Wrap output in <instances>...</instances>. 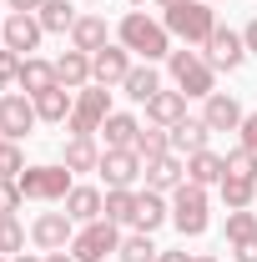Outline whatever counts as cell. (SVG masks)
Masks as SVG:
<instances>
[{"mask_svg": "<svg viewBox=\"0 0 257 262\" xmlns=\"http://www.w3.org/2000/svg\"><path fill=\"white\" fill-rule=\"evenodd\" d=\"M161 26L187 46H207L212 31H217V10H212V0H182V5H172L161 15Z\"/></svg>", "mask_w": 257, "mask_h": 262, "instance_id": "obj_1", "label": "cell"}, {"mask_svg": "<svg viewBox=\"0 0 257 262\" xmlns=\"http://www.w3.org/2000/svg\"><path fill=\"white\" fill-rule=\"evenodd\" d=\"M121 46L126 51H136V56H146V66L161 61V56H172V31L161 26V20H146L141 10H131L126 20H121Z\"/></svg>", "mask_w": 257, "mask_h": 262, "instance_id": "obj_2", "label": "cell"}, {"mask_svg": "<svg viewBox=\"0 0 257 262\" xmlns=\"http://www.w3.org/2000/svg\"><path fill=\"white\" fill-rule=\"evenodd\" d=\"M106 116H111V86H81L66 126H71V136H96L106 126Z\"/></svg>", "mask_w": 257, "mask_h": 262, "instance_id": "obj_3", "label": "cell"}, {"mask_svg": "<svg viewBox=\"0 0 257 262\" xmlns=\"http://www.w3.org/2000/svg\"><path fill=\"white\" fill-rule=\"evenodd\" d=\"M71 166H26L15 182H20V196H31V202H66L71 196Z\"/></svg>", "mask_w": 257, "mask_h": 262, "instance_id": "obj_4", "label": "cell"}, {"mask_svg": "<svg viewBox=\"0 0 257 262\" xmlns=\"http://www.w3.org/2000/svg\"><path fill=\"white\" fill-rule=\"evenodd\" d=\"M106 252H121V222H86L71 242V257L76 262H106Z\"/></svg>", "mask_w": 257, "mask_h": 262, "instance_id": "obj_5", "label": "cell"}, {"mask_svg": "<svg viewBox=\"0 0 257 262\" xmlns=\"http://www.w3.org/2000/svg\"><path fill=\"white\" fill-rule=\"evenodd\" d=\"M172 222H177L182 237H202V232H207V187L182 182V187L172 192Z\"/></svg>", "mask_w": 257, "mask_h": 262, "instance_id": "obj_6", "label": "cell"}, {"mask_svg": "<svg viewBox=\"0 0 257 262\" xmlns=\"http://www.w3.org/2000/svg\"><path fill=\"white\" fill-rule=\"evenodd\" d=\"M166 66H172V81L182 86V96H187V101H192V96H202V101L212 96V76H217V71L202 61L197 51H172Z\"/></svg>", "mask_w": 257, "mask_h": 262, "instance_id": "obj_7", "label": "cell"}, {"mask_svg": "<svg viewBox=\"0 0 257 262\" xmlns=\"http://www.w3.org/2000/svg\"><path fill=\"white\" fill-rule=\"evenodd\" d=\"M31 242L40 252H66L71 242H76V222H71V212H40L31 222Z\"/></svg>", "mask_w": 257, "mask_h": 262, "instance_id": "obj_8", "label": "cell"}, {"mask_svg": "<svg viewBox=\"0 0 257 262\" xmlns=\"http://www.w3.org/2000/svg\"><path fill=\"white\" fill-rule=\"evenodd\" d=\"M40 121L35 116V101L26 91H10V96H0V136L5 141H20V136H31V126Z\"/></svg>", "mask_w": 257, "mask_h": 262, "instance_id": "obj_9", "label": "cell"}, {"mask_svg": "<svg viewBox=\"0 0 257 262\" xmlns=\"http://www.w3.org/2000/svg\"><path fill=\"white\" fill-rule=\"evenodd\" d=\"M242 61H247L242 31H227V26H217V31H212V40H207V66H212V71H237Z\"/></svg>", "mask_w": 257, "mask_h": 262, "instance_id": "obj_10", "label": "cell"}, {"mask_svg": "<svg viewBox=\"0 0 257 262\" xmlns=\"http://www.w3.org/2000/svg\"><path fill=\"white\" fill-rule=\"evenodd\" d=\"M101 177H106V187H131L141 171H146V162L131 151V146H116V151H101Z\"/></svg>", "mask_w": 257, "mask_h": 262, "instance_id": "obj_11", "label": "cell"}, {"mask_svg": "<svg viewBox=\"0 0 257 262\" xmlns=\"http://www.w3.org/2000/svg\"><path fill=\"white\" fill-rule=\"evenodd\" d=\"M126 76H131V51L126 46H101L91 56V81L96 86H121Z\"/></svg>", "mask_w": 257, "mask_h": 262, "instance_id": "obj_12", "label": "cell"}, {"mask_svg": "<svg viewBox=\"0 0 257 262\" xmlns=\"http://www.w3.org/2000/svg\"><path fill=\"white\" fill-rule=\"evenodd\" d=\"M40 35H46V26H40L35 15H26V10H10V15H5V46H10L15 56H31L35 46H40Z\"/></svg>", "mask_w": 257, "mask_h": 262, "instance_id": "obj_13", "label": "cell"}, {"mask_svg": "<svg viewBox=\"0 0 257 262\" xmlns=\"http://www.w3.org/2000/svg\"><path fill=\"white\" fill-rule=\"evenodd\" d=\"M166 136H172V151H177V157H192V151H207L212 126H207L202 116H182L177 126H166Z\"/></svg>", "mask_w": 257, "mask_h": 262, "instance_id": "obj_14", "label": "cell"}, {"mask_svg": "<svg viewBox=\"0 0 257 262\" xmlns=\"http://www.w3.org/2000/svg\"><path fill=\"white\" fill-rule=\"evenodd\" d=\"M26 96H40V91H56L61 86V76H56V66L51 61H40V56H26L20 61V81H15Z\"/></svg>", "mask_w": 257, "mask_h": 262, "instance_id": "obj_15", "label": "cell"}, {"mask_svg": "<svg viewBox=\"0 0 257 262\" xmlns=\"http://www.w3.org/2000/svg\"><path fill=\"white\" fill-rule=\"evenodd\" d=\"M182 182H187V166H182L177 151H166V157H157V162H146V187H152V192H177Z\"/></svg>", "mask_w": 257, "mask_h": 262, "instance_id": "obj_16", "label": "cell"}, {"mask_svg": "<svg viewBox=\"0 0 257 262\" xmlns=\"http://www.w3.org/2000/svg\"><path fill=\"white\" fill-rule=\"evenodd\" d=\"M161 222H172V207L161 202V192H136V212H131V227L136 232H157Z\"/></svg>", "mask_w": 257, "mask_h": 262, "instance_id": "obj_17", "label": "cell"}, {"mask_svg": "<svg viewBox=\"0 0 257 262\" xmlns=\"http://www.w3.org/2000/svg\"><path fill=\"white\" fill-rule=\"evenodd\" d=\"M202 121H207L212 131H237V126H242V106L227 96V91H212L207 106H202Z\"/></svg>", "mask_w": 257, "mask_h": 262, "instance_id": "obj_18", "label": "cell"}, {"mask_svg": "<svg viewBox=\"0 0 257 262\" xmlns=\"http://www.w3.org/2000/svg\"><path fill=\"white\" fill-rule=\"evenodd\" d=\"M101 207H106V196H101L96 187H71V196H66V212H71V222H76V227L101 222Z\"/></svg>", "mask_w": 257, "mask_h": 262, "instance_id": "obj_19", "label": "cell"}, {"mask_svg": "<svg viewBox=\"0 0 257 262\" xmlns=\"http://www.w3.org/2000/svg\"><path fill=\"white\" fill-rule=\"evenodd\" d=\"M187 116V96L182 91H157V96L146 101V121L152 126H177Z\"/></svg>", "mask_w": 257, "mask_h": 262, "instance_id": "obj_20", "label": "cell"}, {"mask_svg": "<svg viewBox=\"0 0 257 262\" xmlns=\"http://www.w3.org/2000/svg\"><path fill=\"white\" fill-rule=\"evenodd\" d=\"M61 166H71V171H96V166H101L96 136H71V141L61 146Z\"/></svg>", "mask_w": 257, "mask_h": 262, "instance_id": "obj_21", "label": "cell"}, {"mask_svg": "<svg viewBox=\"0 0 257 262\" xmlns=\"http://www.w3.org/2000/svg\"><path fill=\"white\" fill-rule=\"evenodd\" d=\"M56 76H61V86H66V91H81V86H91V56L71 46L61 61H56Z\"/></svg>", "mask_w": 257, "mask_h": 262, "instance_id": "obj_22", "label": "cell"}, {"mask_svg": "<svg viewBox=\"0 0 257 262\" xmlns=\"http://www.w3.org/2000/svg\"><path fill=\"white\" fill-rule=\"evenodd\" d=\"M222 177H227V157H217V151H192V157H187V182L212 187V182H222Z\"/></svg>", "mask_w": 257, "mask_h": 262, "instance_id": "obj_23", "label": "cell"}, {"mask_svg": "<svg viewBox=\"0 0 257 262\" xmlns=\"http://www.w3.org/2000/svg\"><path fill=\"white\" fill-rule=\"evenodd\" d=\"M71 46L86 51V56H96L101 46H111V40H106V20H101V15H81V20L71 26Z\"/></svg>", "mask_w": 257, "mask_h": 262, "instance_id": "obj_24", "label": "cell"}, {"mask_svg": "<svg viewBox=\"0 0 257 262\" xmlns=\"http://www.w3.org/2000/svg\"><path fill=\"white\" fill-rule=\"evenodd\" d=\"M35 20H40L51 35H66L76 20H81V15H76V5H71V0H46V5L35 10Z\"/></svg>", "mask_w": 257, "mask_h": 262, "instance_id": "obj_25", "label": "cell"}, {"mask_svg": "<svg viewBox=\"0 0 257 262\" xmlns=\"http://www.w3.org/2000/svg\"><path fill=\"white\" fill-rule=\"evenodd\" d=\"M131 151H136L141 162H157V157H166V151H172V136H166V126H141V131H136V141H131Z\"/></svg>", "mask_w": 257, "mask_h": 262, "instance_id": "obj_26", "label": "cell"}, {"mask_svg": "<svg viewBox=\"0 0 257 262\" xmlns=\"http://www.w3.org/2000/svg\"><path fill=\"white\" fill-rule=\"evenodd\" d=\"M121 91H126L131 101H141V106H146V101L161 91V76L152 71V66H131V76L121 81Z\"/></svg>", "mask_w": 257, "mask_h": 262, "instance_id": "obj_27", "label": "cell"}, {"mask_svg": "<svg viewBox=\"0 0 257 262\" xmlns=\"http://www.w3.org/2000/svg\"><path fill=\"white\" fill-rule=\"evenodd\" d=\"M31 101H35V116H40V121H66V116H71V106H76L66 86H56V91H40V96H31Z\"/></svg>", "mask_w": 257, "mask_h": 262, "instance_id": "obj_28", "label": "cell"}, {"mask_svg": "<svg viewBox=\"0 0 257 262\" xmlns=\"http://www.w3.org/2000/svg\"><path fill=\"white\" fill-rule=\"evenodd\" d=\"M106 151H116V146H131V141H136V116H126V111H111V116H106Z\"/></svg>", "mask_w": 257, "mask_h": 262, "instance_id": "obj_29", "label": "cell"}, {"mask_svg": "<svg viewBox=\"0 0 257 262\" xmlns=\"http://www.w3.org/2000/svg\"><path fill=\"white\" fill-rule=\"evenodd\" d=\"M131 212H136V192H131V187H106L101 217H106V222H131Z\"/></svg>", "mask_w": 257, "mask_h": 262, "instance_id": "obj_30", "label": "cell"}, {"mask_svg": "<svg viewBox=\"0 0 257 262\" xmlns=\"http://www.w3.org/2000/svg\"><path fill=\"white\" fill-rule=\"evenodd\" d=\"M217 187H222L227 212H242V207H252V196H257V182H247V177H222Z\"/></svg>", "mask_w": 257, "mask_h": 262, "instance_id": "obj_31", "label": "cell"}, {"mask_svg": "<svg viewBox=\"0 0 257 262\" xmlns=\"http://www.w3.org/2000/svg\"><path fill=\"white\" fill-rule=\"evenodd\" d=\"M161 247L152 242V232H131V237H121V262H157Z\"/></svg>", "mask_w": 257, "mask_h": 262, "instance_id": "obj_32", "label": "cell"}, {"mask_svg": "<svg viewBox=\"0 0 257 262\" xmlns=\"http://www.w3.org/2000/svg\"><path fill=\"white\" fill-rule=\"evenodd\" d=\"M0 252H26V227L15 222V212H0Z\"/></svg>", "mask_w": 257, "mask_h": 262, "instance_id": "obj_33", "label": "cell"}, {"mask_svg": "<svg viewBox=\"0 0 257 262\" xmlns=\"http://www.w3.org/2000/svg\"><path fill=\"white\" fill-rule=\"evenodd\" d=\"M247 237H257V212H227V242H247Z\"/></svg>", "mask_w": 257, "mask_h": 262, "instance_id": "obj_34", "label": "cell"}, {"mask_svg": "<svg viewBox=\"0 0 257 262\" xmlns=\"http://www.w3.org/2000/svg\"><path fill=\"white\" fill-rule=\"evenodd\" d=\"M227 177H247V182H257V151H252V146L227 151Z\"/></svg>", "mask_w": 257, "mask_h": 262, "instance_id": "obj_35", "label": "cell"}, {"mask_svg": "<svg viewBox=\"0 0 257 262\" xmlns=\"http://www.w3.org/2000/svg\"><path fill=\"white\" fill-rule=\"evenodd\" d=\"M20 171H26V151H20V141H5V136H0V177L15 182Z\"/></svg>", "mask_w": 257, "mask_h": 262, "instance_id": "obj_36", "label": "cell"}, {"mask_svg": "<svg viewBox=\"0 0 257 262\" xmlns=\"http://www.w3.org/2000/svg\"><path fill=\"white\" fill-rule=\"evenodd\" d=\"M20 61H26V56H15L10 46H0V86H10V81H20Z\"/></svg>", "mask_w": 257, "mask_h": 262, "instance_id": "obj_37", "label": "cell"}, {"mask_svg": "<svg viewBox=\"0 0 257 262\" xmlns=\"http://www.w3.org/2000/svg\"><path fill=\"white\" fill-rule=\"evenodd\" d=\"M15 207H20V182L0 177V212H15Z\"/></svg>", "mask_w": 257, "mask_h": 262, "instance_id": "obj_38", "label": "cell"}, {"mask_svg": "<svg viewBox=\"0 0 257 262\" xmlns=\"http://www.w3.org/2000/svg\"><path fill=\"white\" fill-rule=\"evenodd\" d=\"M237 131H242V146H252V151H257V111H252V116H242V126H237Z\"/></svg>", "mask_w": 257, "mask_h": 262, "instance_id": "obj_39", "label": "cell"}, {"mask_svg": "<svg viewBox=\"0 0 257 262\" xmlns=\"http://www.w3.org/2000/svg\"><path fill=\"white\" fill-rule=\"evenodd\" d=\"M232 252H237V262H257V237H247V242H232Z\"/></svg>", "mask_w": 257, "mask_h": 262, "instance_id": "obj_40", "label": "cell"}, {"mask_svg": "<svg viewBox=\"0 0 257 262\" xmlns=\"http://www.w3.org/2000/svg\"><path fill=\"white\" fill-rule=\"evenodd\" d=\"M242 46H247V56H257V20L242 26Z\"/></svg>", "mask_w": 257, "mask_h": 262, "instance_id": "obj_41", "label": "cell"}, {"mask_svg": "<svg viewBox=\"0 0 257 262\" xmlns=\"http://www.w3.org/2000/svg\"><path fill=\"white\" fill-rule=\"evenodd\" d=\"M5 5H10V10H26V15H35V10H40L46 0H5Z\"/></svg>", "mask_w": 257, "mask_h": 262, "instance_id": "obj_42", "label": "cell"}, {"mask_svg": "<svg viewBox=\"0 0 257 262\" xmlns=\"http://www.w3.org/2000/svg\"><path fill=\"white\" fill-rule=\"evenodd\" d=\"M157 262H192V257H187V252H161Z\"/></svg>", "mask_w": 257, "mask_h": 262, "instance_id": "obj_43", "label": "cell"}, {"mask_svg": "<svg viewBox=\"0 0 257 262\" xmlns=\"http://www.w3.org/2000/svg\"><path fill=\"white\" fill-rule=\"evenodd\" d=\"M46 262H76L71 252H46Z\"/></svg>", "mask_w": 257, "mask_h": 262, "instance_id": "obj_44", "label": "cell"}, {"mask_svg": "<svg viewBox=\"0 0 257 262\" xmlns=\"http://www.w3.org/2000/svg\"><path fill=\"white\" fill-rule=\"evenodd\" d=\"M15 262H46V257H35V252H15Z\"/></svg>", "mask_w": 257, "mask_h": 262, "instance_id": "obj_45", "label": "cell"}, {"mask_svg": "<svg viewBox=\"0 0 257 262\" xmlns=\"http://www.w3.org/2000/svg\"><path fill=\"white\" fill-rule=\"evenodd\" d=\"M157 5H161V10H172V5H182V0H157Z\"/></svg>", "mask_w": 257, "mask_h": 262, "instance_id": "obj_46", "label": "cell"}, {"mask_svg": "<svg viewBox=\"0 0 257 262\" xmlns=\"http://www.w3.org/2000/svg\"><path fill=\"white\" fill-rule=\"evenodd\" d=\"M0 46H5V20H0Z\"/></svg>", "mask_w": 257, "mask_h": 262, "instance_id": "obj_47", "label": "cell"}, {"mask_svg": "<svg viewBox=\"0 0 257 262\" xmlns=\"http://www.w3.org/2000/svg\"><path fill=\"white\" fill-rule=\"evenodd\" d=\"M192 262H217V257H192Z\"/></svg>", "mask_w": 257, "mask_h": 262, "instance_id": "obj_48", "label": "cell"}, {"mask_svg": "<svg viewBox=\"0 0 257 262\" xmlns=\"http://www.w3.org/2000/svg\"><path fill=\"white\" fill-rule=\"evenodd\" d=\"M131 5H141V0H131Z\"/></svg>", "mask_w": 257, "mask_h": 262, "instance_id": "obj_49", "label": "cell"}, {"mask_svg": "<svg viewBox=\"0 0 257 262\" xmlns=\"http://www.w3.org/2000/svg\"><path fill=\"white\" fill-rule=\"evenodd\" d=\"M0 262H5V252H0Z\"/></svg>", "mask_w": 257, "mask_h": 262, "instance_id": "obj_50", "label": "cell"}]
</instances>
